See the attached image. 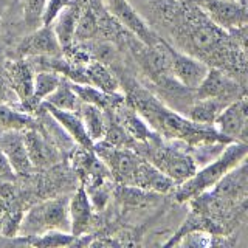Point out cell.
<instances>
[{
	"label": "cell",
	"instance_id": "18",
	"mask_svg": "<svg viewBox=\"0 0 248 248\" xmlns=\"http://www.w3.org/2000/svg\"><path fill=\"white\" fill-rule=\"evenodd\" d=\"M8 79H10V87L20 103H25L30 99L33 93V82H34V70L33 65L25 59L13 61L8 65Z\"/></svg>",
	"mask_w": 248,
	"mask_h": 248
},
{
	"label": "cell",
	"instance_id": "27",
	"mask_svg": "<svg viewBox=\"0 0 248 248\" xmlns=\"http://www.w3.org/2000/svg\"><path fill=\"white\" fill-rule=\"evenodd\" d=\"M44 6H45V0H25L23 14H25V23L31 31L42 25Z\"/></svg>",
	"mask_w": 248,
	"mask_h": 248
},
{
	"label": "cell",
	"instance_id": "22",
	"mask_svg": "<svg viewBox=\"0 0 248 248\" xmlns=\"http://www.w3.org/2000/svg\"><path fill=\"white\" fill-rule=\"evenodd\" d=\"M20 244L33 245V247H70L76 244V236L70 231L48 230L36 236H16Z\"/></svg>",
	"mask_w": 248,
	"mask_h": 248
},
{
	"label": "cell",
	"instance_id": "11",
	"mask_svg": "<svg viewBox=\"0 0 248 248\" xmlns=\"http://www.w3.org/2000/svg\"><path fill=\"white\" fill-rule=\"evenodd\" d=\"M0 151L3 152L16 175L30 174L33 169L27 154L23 130H0Z\"/></svg>",
	"mask_w": 248,
	"mask_h": 248
},
{
	"label": "cell",
	"instance_id": "16",
	"mask_svg": "<svg viewBox=\"0 0 248 248\" xmlns=\"http://www.w3.org/2000/svg\"><path fill=\"white\" fill-rule=\"evenodd\" d=\"M225 37V31L213 23L211 20L196 23L189 33L191 46L197 53L203 56H211V53H217L220 50L219 45L222 44V39Z\"/></svg>",
	"mask_w": 248,
	"mask_h": 248
},
{
	"label": "cell",
	"instance_id": "1",
	"mask_svg": "<svg viewBox=\"0 0 248 248\" xmlns=\"http://www.w3.org/2000/svg\"><path fill=\"white\" fill-rule=\"evenodd\" d=\"M124 99L163 140L182 141L188 147L208 143H231L213 126L191 121L140 85L130 87Z\"/></svg>",
	"mask_w": 248,
	"mask_h": 248
},
{
	"label": "cell",
	"instance_id": "15",
	"mask_svg": "<svg viewBox=\"0 0 248 248\" xmlns=\"http://www.w3.org/2000/svg\"><path fill=\"white\" fill-rule=\"evenodd\" d=\"M68 216L70 232L76 237H82V234L89 231L93 219V208L84 185L78 186L73 197L68 199Z\"/></svg>",
	"mask_w": 248,
	"mask_h": 248
},
{
	"label": "cell",
	"instance_id": "26",
	"mask_svg": "<svg viewBox=\"0 0 248 248\" xmlns=\"http://www.w3.org/2000/svg\"><path fill=\"white\" fill-rule=\"evenodd\" d=\"M98 33V23L95 16H93L90 11H84L79 13V17H78V23H76V31H75V41H87V39H92Z\"/></svg>",
	"mask_w": 248,
	"mask_h": 248
},
{
	"label": "cell",
	"instance_id": "21",
	"mask_svg": "<svg viewBox=\"0 0 248 248\" xmlns=\"http://www.w3.org/2000/svg\"><path fill=\"white\" fill-rule=\"evenodd\" d=\"M227 106L222 101L209 99V98H194L189 107L186 108L185 116L197 124H206L213 126L217 115L222 112V108Z\"/></svg>",
	"mask_w": 248,
	"mask_h": 248
},
{
	"label": "cell",
	"instance_id": "4",
	"mask_svg": "<svg viewBox=\"0 0 248 248\" xmlns=\"http://www.w3.org/2000/svg\"><path fill=\"white\" fill-rule=\"evenodd\" d=\"M48 230L70 231L68 199L58 197L31 206L23 213L17 236H36Z\"/></svg>",
	"mask_w": 248,
	"mask_h": 248
},
{
	"label": "cell",
	"instance_id": "28",
	"mask_svg": "<svg viewBox=\"0 0 248 248\" xmlns=\"http://www.w3.org/2000/svg\"><path fill=\"white\" fill-rule=\"evenodd\" d=\"M72 2L73 0H45V6L42 13V25L45 27L51 25V22L56 19V16Z\"/></svg>",
	"mask_w": 248,
	"mask_h": 248
},
{
	"label": "cell",
	"instance_id": "17",
	"mask_svg": "<svg viewBox=\"0 0 248 248\" xmlns=\"http://www.w3.org/2000/svg\"><path fill=\"white\" fill-rule=\"evenodd\" d=\"M62 79V75L53 70H39L34 73V82H33V93L28 101L22 103V108L25 113H34L39 110V107L45 101V98L54 92Z\"/></svg>",
	"mask_w": 248,
	"mask_h": 248
},
{
	"label": "cell",
	"instance_id": "6",
	"mask_svg": "<svg viewBox=\"0 0 248 248\" xmlns=\"http://www.w3.org/2000/svg\"><path fill=\"white\" fill-rule=\"evenodd\" d=\"M199 8L209 20L227 33L247 28V2L245 0H196Z\"/></svg>",
	"mask_w": 248,
	"mask_h": 248
},
{
	"label": "cell",
	"instance_id": "30",
	"mask_svg": "<svg viewBox=\"0 0 248 248\" xmlns=\"http://www.w3.org/2000/svg\"><path fill=\"white\" fill-rule=\"evenodd\" d=\"M11 87H8V85L5 84V81L0 78V103H5V101H10L8 99V90H10Z\"/></svg>",
	"mask_w": 248,
	"mask_h": 248
},
{
	"label": "cell",
	"instance_id": "3",
	"mask_svg": "<svg viewBox=\"0 0 248 248\" xmlns=\"http://www.w3.org/2000/svg\"><path fill=\"white\" fill-rule=\"evenodd\" d=\"M248 146L245 141H231L223 147V151L202 168H197L192 177L178 185L175 191V199L178 202H188L199 194L211 189L220 178L236 168L240 161L247 160Z\"/></svg>",
	"mask_w": 248,
	"mask_h": 248
},
{
	"label": "cell",
	"instance_id": "10",
	"mask_svg": "<svg viewBox=\"0 0 248 248\" xmlns=\"http://www.w3.org/2000/svg\"><path fill=\"white\" fill-rule=\"evenodd\" d=\"M23 140L33 168H50L61 160L59 149L51 140L46 138L45 132L39 130L36 126L23 130Z\"/></svg>",
	"mask_w": 248,
	"mask_h": 248
},
{
	"label": "cell",
	"instance_id": "7",
	"mask_svg": "<svg viewBox=\"0 0 248 248\" xmlns=\"http://www.w3.org/2000/svg\"><path fill=\"white\" fill-rule=\"evenodd\" d=\"M101 3L104 5L108 14H112L124 28H127L146 46H154L160 42V37L154 33L152 28L143 20L141 16L127 0H101Z\"/></svg>",
	"mask_w": 248,
	"mask_h": 248
},
{
	"label": "cell",
	"instance_id": "14",
	"mask_svg": "<svg viewBox=\"0 0 248 248\" xmlns=\"http://www.w3.org/2000/svg\"><path fill=\"white\" fill-rule=\"evenodd\" d=\"M130 186H135V188L144 191H151L155 194H168L170 191H174L175 183L168 175L163 174L160 169L155 168L152 163L141 157L134 174V178H132Z\"/></svg>",
	"mask_w": 248,
	"mask_h": 248
},
{
	"label": "cell",
	"instance_id": "25",
	"mask_svg": "<svg viewBox=\"0 0 248 248\" xmlns=\"http://www.w3.org/2000/svg\"><path fill=\"white\" fill-rule=\"evenodd\" d=\"M44 103L56 108H62V110H72V112H78V108L81 106L79 98L76 96L75 90L72 89V82L64 76H62V79L58 87L54 89V92L45 98Z\"/></svg>",
	"mask_w": 248,
	"mask_h": 248
},
{
	"label": "cell",
	"instance_id": "23",
	"mask_svg": "<svg viewBox=\"0 0 248 248\" xmlns=\"http://www.w3.org/2000/svg\"><path fill=\"white\" fill-rule=\"evenodd\" d=\"M37 126V120L20 108L0 103V130H25Z\"/></svg>",
	"mask_w": 248,
	"mask_h": 248
},
{
	"label": "cell",
	"instance_id": "24",
	"mask_svg": "<svg viewBox=\"0 0 248 248\" xmlns=\"http://www.w3.org/2000/svg\"><path fill=\"white\" fill-rule=\"evenodd\" d=\"M78 113H79L81 120L84 123L85 129H87V134L92 138V141H99L104 137V126H106V116L104 110L93 104H85L81 103L79 108H78Z\"/></svg>",
	"mask_w": 248,
	"mask_h": 248
},
{
	"label": "cell",
	"instance_id": "29",
	"mask_svg": "<svg viewBox=\"0 0 248 248\" xmlns=\"http://www.w3.org/2000/svg\"><path fill=\"white\" fill-rule=\"evenodd\" d=\"M14 178H16V174H14L11 165L8 163L3 152L0 151V183H5V182L11 183Z\"/></svg>",
	"mask_w": 248,
	"mask_h": 248
},
{
	"label": "cell",
	"instance_id": "9",
	"mask_svg": "<svg viewBox=\"0 0 248 248\" xmlns=\"http://www.w3.org/2000/svg\"><path fill=\"white\" fill-rule=\"evenodd\" d=\"M213 127L220 135L230 141H245L247 143V127H248V106L247 96L242 95L236 101L227 104L222 112L217 115Z\"/></svg>",
	"mask_w": 248,
	"mask_h": 248
},
{
	"label": "cell",
	"instance_id": "8",
	"mask_svg": "<svg viewBox=\"0 0 248 248\" xmlns=\"http://www.w3.org/2000/svg\"><path fill=\"white\" fill-rule=\"evenodd\" d=\"M192 95L194 98H209L230 104L245 95V90L236 79H232L230 75L223 73L222 70L209 68L199 87L192 90Z\"/></svg>",
	"mask_w": 248,
	"mask_h": 248
},
{
	"label": "cell",
	"instance_id": "20",
	"mask_svg": "<svg viewBox=\"0 0 248 248\" xmlns=\"http://www.w3.org/2000/svg\"><path fill=\"white\" fill-rule=\"evenodd\" d=\"M85 72V84L95 85L96 89L106 93H120V82L113 76L103 62L89 61L84 67Z\"/></svg>",
	"mask_w": 248,
	"mask_h": 248
},
{
	"label": "cell",
	"instance_id": "12",
	"mask_svg": "<svg viewBox=\"0 0 248 248\" xmlns=\"http://www.w3.org/2000/svg\"><path fill=\"white\" fill-rule=\"evenodd\" d=\"M17 50L22 56H28V58H33V56L54 58L62 54V48L56 36L53 33L51 25L48 27L41 25L39 28L33 30V33L23 39Z\"/></svg>",
	"mask_w": 248,
	"mask_h": 248
},
{
	"label": "cell",
	"instance_id": "5",
	"mask_svg": "<svg viewBox=\"0 0 248 248\" xmlns=\"http://www.w3.org/2000/svg\"><path fill=\"white\" fill-rule=\"evenodd\" d=\"M161 42L168 53V70L172 79H175L188 90H196L206 76L209 65L205 61L192 56V54L178 51L163 39Z\"/></svg>",
	"mask_w": 248,
	"mask_h": 248
},
{
	"label": "cell",
	"instance_id": "2",
	"mask_svg": "<svg viewBox=\"0 0 248 248\" xmlns=\"http://www.w3.org/2000/svg\"><path fill=\"white\" fill-rule=\"evenodd\" d=\"M132 149L168 175L175 186L192 177L199 168L185 143L163 140L160 135H155L149 141L135 143Z\"/></svg>",
	"mask_w": 248,
	"mask_h": 248
},
{
	"label": "cell",
	"instance_id": "13",
	"mask_svg": "<svg viewBox=\"0 0 248 248\" xmlns=\"http://www.w3.org/2000/svg\"><path fill=\"white\" fill-rule=\"evenodd\" d=\"M39 108L50 113L78 146L84 147V149H93V141L87 134V129H85L79 113L72 110H62V108H56L46 103H42Z\"/></svg>",
	"mask_w": 248,
	"mask_h": 248
},
{
	"label": "cell",
	"instance_id": "19",
	"mask_svg": "<svg viewBox=\"0 0 248 248\" xmlns=\"http://www.w3.org/2000/svg\"><path fill=\"white\" fill-rule=\"evenodd\" d=\"M79 13H81L79 6L72 2L51 22V30L58 39L62 51L75 44V31H76V23H78V17H79Z\"/></svg>",
	"mask_w": 248,
	"mask_h": 248
}]
</instances>
